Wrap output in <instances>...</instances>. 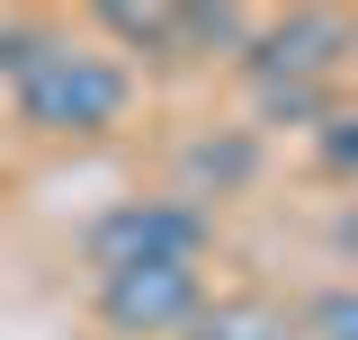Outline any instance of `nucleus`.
Returning <instances> with one entry per match:
<instances>
[{
  "instance_id": "obj_9",
  "label": "nucleus",
  "mask_w": 358,
  "mask_h": 340,
  "mask_svg": "<svg viewBox=\"0 0 358 340\" xmlns=\"http://www.w3.org/2000/svg\"><path fill=\"white\" fill-rule=\"evenodd\" d=\"M331 251H341V260H350V269H358V197H350V206H341V224H331Z\"/></svg>"
},
{
  "instance_id": "obj_3",
  "label": "nucleus",
  "mask_w": 358,
  "mask_h": 340,
  "mask_svg": "<svg viewBox=\"0 0 358 340\" xmlns=\"http://www.w3.org/2000/svg\"><path fill=\"white\" fill-rule=\"evenodd\" d=\"M206 242H215V215L197 197H117L81 233V251H90L99 278L108 269H152V260H206Z\"/></svg>"
},
{
  "instance_id": "obj_1",
  "label": "nucleus",
  "mask_w": 358,
  "mask_h": 340,
  "mask_svg": "<svg viewBox=\"0 0 358 340\" xmlns=\"http://www.w3.org/2000/svg\"><path fill=\"white\" fill-rule=\"evenodd\" d=\"M0 81H9L18 126L54 134V143H90V134L126 126V108H134L126 63L63 36V27H45V18H0Z\"/></svg>"
},
{
  "instance_id": "obj_5",
  "label": "nucleus",
  "mask_w": 358,
  "mask_h": 340,
  "mask_svg": "<svg viewBox=\"0 0 358 340\" xmlns=\"http://www.w3.org/2000/svg\"><path fill=\"white\" fill-rule=\"evenodd\" d=\"M188 340H287V313H268V304H206Z\"/></svg>"
},
{
  "instance_id": "obj_10",
  "label": "nucleus",
  "mask_w": 358,
  "mask_h": 340,
  "mask_svg": "<svg viewBox=\"0 0 358 340\" xmlns=\"http://www.w3.org/2000/svg\"><path fill=\"white\" fill-rule=\"evenodd\" d=\"M287 340H296V332H287Z\"/></svg>"
},
{
  "instance_id": "obj_4",
  "label": "nucleus",
  "mask_w": 358,
  "mask_h": 340,
  "mask_svg": "<svg viewBox=\"0 0 358 340\" xmlns=\"http://www.w3.org/2000/svg\"><path fill=\"white\" fill-rule=\"evenodd\" d=\"M206 313V269L197 260H152V269H108L99 278V323L117 340H171Z\"/></svg>"
},
{
  "instance_id": "obj_8",
  "label": "nucleus",
  "mask_w": 358,
  "mask_h": 340,
  "mask_svg": "<svg viewBox=\"0 0 358 340\" xmlns=\"http://www.w3.org/2000/svg\"><path fill=\"white\" fill-rule=\"evenodd\" d=\"M242 170H251V143H242V134H233V143H197V153H188V179H242Z\"/></svg>"
},
{
  "instance_id": "obj_6",
  "label": "nucleus",
  "mask_w": 358,
  "mask_h": 340,
  "mask_svg": "<svg viewBox=\"0 0 358 340\" xmlns=\"http://www.w3.org/2000/svg\"><path fill=\"white\" fill-rule=\"evenodd\" d=\"M296 340H358V287H322V296L305 304Z\"/></svg>"
},
{
  "instance_id": "obj_7",
  "label": "nucleus",
  "mask_w": 358,
  "mask_h": 340,
  "mask_svg": "<svg viewBox=\"0 0 358 340\" xmlns=\"http://www.w3.org/2000/svg\"><path fill=\"white\" fill-rule=\"evenodd\" d=\"M313 153H322V170L358 179V108H331V126L313 134Z\"/></svg>"
},
{
  "instance_id": "obj_2",
  "label": "nucleus",
  "mask_w": 358,
  "mask_h": 340,
  "mask_svg": "<svg viewBox=\"0 0 358 340\" xmlns=\"http://www.w3.org/2000/svg\"><path fill=\"white\" fill-rule=\"evenodd\" d=\"M350 54H358V18H341V9H287V18H251V45L233 63H242V81L260 99H305V90L341 81Z\"/></svg>"
}]
</instances>
